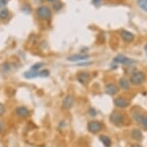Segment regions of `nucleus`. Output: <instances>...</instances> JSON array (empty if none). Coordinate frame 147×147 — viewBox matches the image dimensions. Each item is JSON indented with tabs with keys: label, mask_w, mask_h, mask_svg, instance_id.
<instances>
[{
	"label": "nucleus",
	"mask_w": 147,
	"mask_h": 147,
	"mask_svg": "<svg viewBox=\"0 0 147 147\" xmlns=\"http://www.w3.org/2000/svg\"><path fill=\"white\" fill-rule=\"evenodd\" d=\"M114 62L123 63V64H131V63H134V61L129 58L125 57V56H123V55H119V56H117V57L114 58Z\"/></svg>",
	"instance_id": "obj_5"
},
{
	"label": "nucleus",
	"mask_w": 147,
	"mask_h": 147,
	"mask_svg": "<svg viewBox=\"0 0 147 147\" xmlns=\"http://www.w3.org/2000/svg\"><path fill=\"white\" fill-rule=\"evenodd\" d=\"M137 3L141 9L147 12V0H137Z\"/></svg>",
	"instance_id": "obj_18"
},
{
	"label": "nucleus",
	"mask_w": 147,
	"mask_h": 147,
	"mask_svg": "<svg viewBox=\"0 0 147 147\" xmlns=\"http://www.w3.org/2000/svg\"><path fill=\"white\" fill-rule=\"evenodd\" d=\"M110 120L116 125H120L121 124H123L124 122V116L122 113H120L119 112H114L110 117Z\"/></svg>",
	"instance_id": "obj_2"
},
{
	"label": "nucleus",
	"mask_w": 147,
	"mask_h": 147,
	"mask_svg": "<svg viewBox=\"0 0 147 147\" xmlns=\"http://www.w3.org/2000/svg\"><path fill=\"white\" fill-rule=\"evenodd\" d=\"M131 135H132V137H134V139H140L142 137V134H141V132L139 131V130H134Z\"/></svg>",
	"instance_id": "obj_20"
},
{
	"label": "nucleus",
	"mask_w": 147,
	"mask_h": 147,
	"mask_svg": "<svg viewBox=\"0 0 147 147\" xmlns=\"http://www.w3.org/2000/svg\"><path fill=\"white\" fill-rule=\"evenodd\" d=\"M106 92L109 95H115L118 92V87L115 84H108L106 86Z\"/></svg>",
	"instance_id": "obj_13"
},
{
	"label": "nucleus",
	"mask_w": 147,
	"mask_h": 147,
	"mask_svg": "<svg viewBox=\"0 0 147 147\" xmlns=\"http://www.w3.org/2000/svg\"><path fill=\"white\" fill-rule=\"evenodd\" d=\"M44 66V63L43 62H38V63H35L30 67V71H35V72H38V70L40 69L41 67Z\"/></svg>",
	"instance_id": "obj_16"
},
{
	"label": "nucleus",
	"mask_w": 147,
	"mask_h": 147,
	"mask_svg": "<svg viewBox=\"0 0 147 147\" xmlns=\"http://www.w3.org/2000/svg\"><path fill=\"white\" fill-rule=\"evenodd\" d=\"M89 79V74L87 72H80L78 76V80L79 82H80L82 84H85Z\"/></svg>",
	"instance_id": "obj_11"
},
{
	"label": "nucleus",
	"mask_w": 147,
	"mask_h": 147,
	"mask_svg": "<svg viewBox=\"0 0 147 147\" xmlns=\"http://www.w3.org/2000/svg\"><path fill=\"white\" fill-rule=\"evenodd\" d=\"M100 140L102 143L104 144L106 147H110L111 146V139L106 135H101L100 136Z\"/></svg>",
	"instance_id": "obj_15"
},
{
	"label": "nucleus",
	"mask_w": 147,
	"mask_h": 147,
	"mask_svg": "<svg viewBox=\"0 0 147 147\" xmlns=\"http://www.w3.org/2000/svg\"><path fill=\"white\" fill-rule=\"evenodd\" d=\"M92 4L95 6H99L101 4V0H92Z\"/></svg>",
	"instance_id": "obj_25"
},
{
	"label": "nucleus",
	"mask_w": 147,
	"mask_h": 147,
	"mask_svg": "<svg viewBox=\"0 0 147 147\" xmlns=\"http://www.w3.org/2000/svg\"><path fill=\"white\" fill-rule=\"evenodd\" d=\"M61 7H62V5H61L60 2H57V3L54 4V9H55V10H59Z\"/></svg>",
	"instance_id": "obj_24"
},
{
	"label": "nucleus",
	"mask_w": 147,
	"mask_h": 147,
	"mask_svg": "<svg viewBox=\"0 0 147 147\" xmlns=\"http://www.w3.org/2000/svg\"><path fill=\"white\" fill-rule=\"evenodd\" d=\"M89 56L88 54H76V55H72L70 56V57L68 58L69 61H74V62H76V61H82V60H85V59H87Z\"/></svg>",
	"instance_id": "obj_7"
},
{
	"label": "nucleus",
	"mask_w": 147,
	"mask_h": 147,
	"mask_svg": "<svg viewBox=\"0 0 147 147\" xmlns=\"http://www.w3.org/2000/svg\"><path fill=\"white\" fill-rule=\"evenodd\" d=\"M47 1H49V2H53V1H55V0H47Z\"/></svg>",
	"instance_id": "obj_28"
},
{
	"label": "nucleus",
	"mask_w": 147,
	"mask_h": 147,
	"mask_svg": "<svg viewBox=\"0 0 147 147\" xmlns=\"http://www.w3.org/2000/svg\"><path fill=\"white\" fill-rule=\"evenodd\" d=\"M143 80H144V74L142 72H140V71L134 73L131 78H130V82H131L132 84H134V85L141 84V83L143 82Z\"/></svg>",
	"instance_id": "obj_3"
},
{
	"label": "nucleus",
	"mask_w": 147,
	"mask_h": 147,
	"mask_svg": "<svg viewBox=\"0 0 147 147\" xmlns=\"http://www.w3.org/2000/svg\"><path fill=\"white\" fill-rule=\"evenodd\" d=\"M9 16V11L7 9H2L0 11V19L1 20H5V19Z\"/></svg>",
	"instance_id": "obj_19"
},
{
	"label": "nucleus",
	"mask_w": 147,
	"mask_h": 147,
	"mask_svg": "<svg viewBox=\"0 0 147 147\" xmlns=\"http://www.w3.org/2000/svg\"><path fill=\"white\" fill-rule=\"evenodd\" d=\"M120 85H121V87L124 89L129 88V82L127 81V79H125V78H122V79L120 80Z\"/></svg>",
	"instance_id": "obj_17"
},
{
	"label": "nucleus",
	"mask_w": 147,
	"mask_h": 147,
	"mask_svg": "<svg viewBox=\"0 0 147 147\" xmlns=\"http://www.w3.org/2000/svg\"><path fill=\"white\" fill-rule=\"evenodd\" d=\"M87 129L92 133H96L102 129V124L99 122H91L87 125Z\"/></svg>",
	"instance_id": "obj_4"
},
{
	"label": "nucleus",
	"mask_w": 147,
	"mask_h": 147,
	"mask_svg": "<svg viewBox=\"0 0 147 147\" xmlns=\"http://www.w3.org/2000/svg\"><path fill=\"white\" fill-rule=\"evenodd\" d=\"M38 73L39 72H35V71H28V72H26L25 74H24V76L26 78H28V79H32V78H35L38 76Z\"/></svg>",
	"instance_id": "obj_14"
},
{
	"label": "nucleus",
	"mask_w": 147,
	"mask_h": 147,
	"mask_svg": "<svg viewBox=\"0 0 147 147\" xmlns=\"http://www.w3.org/2000/svg\"><path fill=\"white\" fill-rule=\"evenodd\" d=\"M73 104H74V98L72 96H70V95L66 97L63 101V107L65 109H71L73 106Z\"/></svg>",
	"instance_id": "obj_9"
},
{
	"label": "nucleus",
	"mask_w": 147,
	"mask_h": 147,
	"mask_svg": "<svg viewBox=\"0 0 147 147\" xmlns=\"http://www.w3.org/2000/svg\"><path fill=\"white\" fill-rule=\"evenodd\" d=\"M36 14L40 19H42V20H48V19H50L51 17L50 10H49V8H47L45 6L38 7L36 10Z\"/></svg>",
	"instance_id": "obj_1"
},
{
	"label": "nucleus",
	"mask_w": 147,
	"mask_h": 147,
	"mask_svg": "<svg viewBox=\"0 0 147 147\" xmlns=\"http://www.w3.org/2000/svg\"><path fill=\"white\" fill-rule=\"evenodd\" d=\"M38 76H40V77H47V76H49V71L48 70H45V69L39 71Z\"/></svg>",
	"instance_id": "obj_21"
},
{
	"label": "nucleus",
	"mask_w": 147,
	"mask_h": 147,
	"mask_svg": "<svg viewBox=\"0 0 147 147\" xmlns=\"http://www.w3.org/2000/svg\"><path fill=\"white\" fill-rule=\"evenodd\" d=\"M134 118H136L139 124H141L144 127L147 129V116H143V115H139V116L136 115V116L134 115Z\"/></svg>",
	"instance_id": "obj_12"
},
{
	"label": "nucleus",
	"mask_w": 147,
	"mask_h": 147,
	"mask_svg": "<svg viewBox=\"0 0 147 147\" xmlns=\"http://www.w3.org/2000/svg\"><path fill=\"white\" fill-rule=\"evenodd\" d=\"M121 37H122V39L127 42H132L134 39V34H131L130 32H127V31H122V33H121Z\"/></svg>",
	"instance_id": "obj_6"
},
{
	"label": "nucleus",
	"mask_w": 147,
	"mask_h": 147,
	"mask_svg": "<svg viewBox=\"0 0 147 147\" xmlns=\"http://www.w3.org/2000/svg\"><path fill=\"white\" fill-rule=\"evenodd\" d=\"M1 129H2V122H0V131H1Z\"/></svg>",
	"instance_id": "obj_26"
},
{
	"label": "nucleus",
	"mask_w": 147,
	"mask_h": 147,
	"mask_svg": "<svg viewBox=\"0 0 147 147\" xmlns=\"http://www.w3.org/2000/svg\"><path fill=\"white\" fill-rule=\"evenodd\" d=\"M16 113L21 118H27L30 116V112L25 107H19V108L16 109Z\"/></svg>",
	"instance_id": "obj_8"
},
{
	"label": "nucleus",
	"mask_w": 147,
	"mask_h": 147,
	"mask_svg": "<svg viewBox=\"0 0 147 147\" xmlns=\"http://www.w3.org/2000/svg\"><path fill=\"white\" fill-rule=\"evenodd\" d=\"M6 5H7V0H0V9H2Z\"/></svg>",
	"instance_id": "obj_23"
},
{
	"label": "nucleus",
	"mask_w": 147,
	"mask_h": 147,
	"mask_svg": "<svg viewBox=\"0 0 147 147\" xmlns=\"http://www.w3.org/2000/svg\"><path fill=\"white\" fill-rule=\"evenodd\" d=\"M132 147H141L140 145H137V144H136V145H132Z\"/></svg>",
	"instance_id": "obj_27"
},
{
	"label": "nucleus",
	"mask_w": 147,
	"mask_h": 147,
	"mask_svg": "<svg viewBox=\"0 0 147 147\" xmlns=\"http://www.w3.org/2000/svg\"><path fill=\"white\" fill-rule=\"evenodd\" d=\"M5 111H6L5 106H4L3 104L0 103V117H1V116H3L4 113H5Z\"/></svg>",
	"instance_id": "obj_22"
},
{
	"label": "nucleus",
	"mask_w": 147,
	"mask_h": 147,
	"mask_svg": "<svg viewBox=\"0 0 147 147\" xmlns=\"http://www.w3.org/2000/svg\"><path fill=\"white\" fill-rule=\"evenodd\" d=\"M115 105L118 108H125V107L129 105V102L124 98H117L115 100Z\"/></svg>",
	"instance_id": "obj_10"
}]
</instances>
